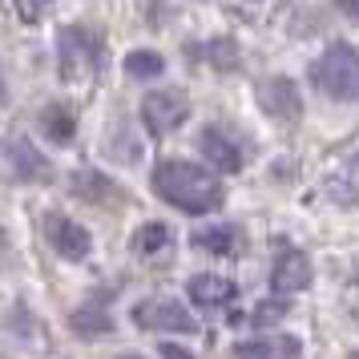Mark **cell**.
Instances as JSON below:
<instances>
[{
	"mask_svg": "<svg viewBox=\"0 0 359 359\" xmlns=\"http://www.w3.org/2000/svg\"><path fill=\"white\" fill-rule=\"evenodd\" d=\"M8 162H13V170H17V178H29V182H45L53 174V165L41 158V149L29 146L25 137H17V142L8 146Z\"/></svg>",
	"mask_w": 359,
	"mask_h": 359,
	"instance_id": "cell-12",
	"label": "cell"
},
{
	"mask_svg": "<svg viewBox=\"0 0 359 359\" xmlns=\"http://www.w3.org/2000/svg\"><path fill=\"white\" fill-rule=\"evenodd\" d=\"M198 149H202V158L210 165H218V170H226V174H238L243 170V149L230 142L226 133L218 130V126H210V130H202V142H198Z\"/></svg>",
	"mask_w": 359,
	"mask_h": 359,
	"instance_id": "cell-9",
	"label": "cell"
},
{
	"mask_svg": "<svg viewBox=\"0 0 359 359\" xmlns=\"http://www.w3.org/2000/svg\"><path fill=\"white\" fill-rule=\"evenodd\" d=\"M271 287H275L278 294L307 291L311 287V259L299 246H283V250H278L275 266H271Z\"/></svg>",
	"mask_w": 359,
	"mask_h": 359,
	"instance_id": "cell-8",
	"label": "cell"
},
{
	"mask_svg": "<svg viewBox=\"0 0 359 359\" xmlns=\"http://www.w3.org/2000/svg\"><path fill=\"white\" fill-rule=\"evenodd\" d=\"M299 351H303V343L294 335H271V339H250L234 347L238 359H299Z\"/></svg>",
	"mask_w": 359,
	"mask_h": 359,
	"instance_id": "cell-10",
	"label": "cell"
},
{
	"mask_svg": "<svg viewBox=\"0 0 359 359\" xmlns=\"http://www.w3.org/2000/svg\"><path fill=\"white\" fill-rule=\"evenodd\" d=\"M114 359H146V355H137V351H126V355H114Z\"/></svg>",
	"mask_w": 359,
	"mask_h": 359,
	"instance_id": "cell-25",
	"label": "cell"
},
{
	"mask_svg": "<svg viewBox=\"0 0 359 359\" xmlns=\"http://www.w3.org/2000/svg\"><path fill=\"white\" fill-rule=\"evenodd\" d=\"M45 234H49V246L61 255V259H69V262L89 259L93 238H89V230H85L81 222H73V218H65V214H49V218H45Z\"/></svg>",
	"mask_w": 359,
	"mask_h": 359,
	"instance_id": "cell-6",
	"label": "cell"
},
{
	"mask_svg": "<svg viewBox=\"0 0 359 359\" xmlns=\"http://www.w3.org/2000/svg\"><path fill=\"white\" fill-rule=\"evenodd\" d=\"M162 355L165 359H194L190 351H182V347H174V343H162Z\"/></svg>",
	"mask_w": 359,
	"mask_h": 359,
	"instance_id": "cell-23",
	"label": "cell"
},
{
	"mask_svg": "<svg viewBox=\"0 0 359 359\" xmlns=\"http://www.w3.org/2000/svg\"><path fill=\"white\" fill-rule=\"evenodd\" d=\"M154 194L165 198L174 210H186V214H210L222 206V182L214 178L210 170H202L194 162H182V158H165L158 162L154 170Z\"/></svg>",
	"mask_w": 359,
	"mask_h": 359,
	"instance_id": "cell-1",
	"label": "cell"
},
{
	"mask_svg": "<svg viewBox=\"0 0 359 359\" xmlns=\"http://www.w3.org/2000/svg\"><path fill=\"white\" fill-rule=\"evenodd\" d=\"M162 69H165L162 53L137 49V53H130V57H126V73H130V77H137V81H149V77H162Z\"/></svg>",
	"mask_w": 359,
	"mask_h": 359,
	"instance_id": "cell-16",
	"label": "cell"
},
{
	"mask_svg": "<svg viewBox=\"0 0 359 359\" xmlns=\"http://www.w3.org/2000/svg\"><path fill=\"white\" fill-rule=\"evenodd\" d=\"M186 291H190V299H194L198 307H226L230 299H234V283L222 275H194Z\"/></svg>",
	"mask_w": 359,
	"mask_h": 359,
	"instance_id": "cell-11",
	"label": "cell"
},
{
	"mask_svg": "<svg viewBox=\"0 0 359 359\" xmlns=\"http://www.w3.org/2000/svg\"><path fill=\"white\" fill-rule=\"evenodd\" d=\"M210 57H214V69H238V65H234V61H238V53H234L230 41H214Z\"/></svg>",
	"mask_w": 359,
	"mask_h": 359,
	"instance_id": "cell-22",
	"label": "cell"
},
{
	"mask_svg": "<svg viewBox=\"0 0 359 359\" xmlns=\"http://www.w3.org/2000/svg\"><path fill=\"white\" fill-rule=\"evenodd\" d=\"M283 315H287V299H266V303H259V307L250 311V323L271 327V323H278Z\"/></svg>",
	"mask_w": 359,
	"mask_h": 359,
	"instance_id": "cell-20",
	"label": "cell"
},
{
	"mask_svg": "<svg viewBox=\"0 0 359 359\" xmlns=\"http://www.w3.org/2000/svg\"><path fill=\"white\" fill-rule=\"evenodd\" d=\"M170 246V226L165 222H146V226L137 230V238H133V250L137 255H158Z\"/></svg>",
	"mask_w": 359,
	"mask_h": 359,
	"instance_id": "cell-17",
	"label": "cell"
},
{
	"mask_svg": "<svg viewBox=\"0 0 359 359\" xmlns=\"http://www.w3.org/2000/svg\"><path fill=\"white\" fill-rule=\"evenodd\" d=\"M41 130H45V137H53V142L69 146V142H73V133H77V121H73V114H69V109L49 105V109L41 114Z\"/></svg>",
	"mask_w": 359,
	"mask_h": 359,
	"instance_id": "cell-15",
	"label": "cell"
},
{
	"mask_svg": "<svg viewBox=\"0 0 359 359\" xmlns=\"http://www.w3.org/2000/svg\"><path fill=\"white\" fill-rule=\"evenodd\" d=\"M101 69V41L89 29L69 25L57 33V73L65 81H85V77H97Z\"/></svg>",
	"mask_w": 359,
	"mask_h": 359,
	"instance_id": "cell-3",
	"label": "cell"
},
{
	"mask_svg": "<svg viewBox=\"0 0 359 359\" xmlns=\"http://www.w3.org/2000/svg\"><path fill=\"white\" fill-rule=\"evenodd\" d=\"M133 323L146 331H178V335H194V315L174 303V299H146L133 307Z\"/></svg>",
	"mask_w": 359,
	"mask_h": 359,
	"instance_id": "cell-4",
	"label": "cell"
},
{
	"mask_svg": "<svg viewBox=\"0 0 359 359\" xmlns=\"http://www.w3.org/2000/svg\"><path fill=\"white\" fill-rule=\"evenodd\" d=\"M335 4H339V8H343L351 20H359V0H335Z\"/></svg>",
	"mask_w": 359,
	"mask_h": 359,
	"instance_id": "cell-24",
	"label": "cell"
},
{
	"mask_svg": "<svg viewBox=\"0 0 359 359\" xmlns=\"http://www.w3.org/2000/svg\"><path fill=\"white\" fill-rule=\"evenodd\" d=\"M259 105L275 121H299L303 117V97H299V85L291 77H266V81H259Z\"/></svg>",
	"mask_w": 359,
	"mask_h": 359,
	"instance_id": "cell-7",
	"label": "cell"
},
{
	"mask_svg": "<svg viewBox=\"0 0 359 359\" xmlns=\"http://www.w3.org/2000/svg\"><path fill=\"white\" fill-rule=\"evenodd\" d=\"M311 85L323 89L335 101H355L359 97V53L351 45H331V49L311 61Z\"/></svg>",
	"mask_w": 359,
	"mask_h": 359,
	"instance_id": "cell-2",
	"label": "cell"
},
{
	"mask_svg": "<svg viewBox=\"0 0 359 359\" xmlns=\"http://www.w3.org/2000/svg\"><path fill=\"white\" fill-rule=\"evenodd\" d=\"M186 117H190V101L182 97L178 89H162V93H149V97L142 101V121H146L149 133L178 130Z\"/></svg>",
	"mask_w": 359,
	"mask_h": 359,
	"instance_id": "cell-5",
	"label": "cell"
},
{
	"mask_svg": "<svg viewBox=\"0 0 359 359\" xmlns=\"http://www.w3.org/2000/svg\"><path fill=\"white\" fill-rule=\"evenodd\" d=\"M190 243H194L198 250H206V255L230 259V255L238 250V230H234V226H206V230H198Z\"/></svg>",
	"mask_w": 359,
	"mask_h": 359,
	"instance_id": "cell-14",
	"label": "cell"
},
{
	"mask_svg": "<svg viewBox=\"0 0 359 359\" xmlns=\"http://www.w3.org/2000/svg\"><path fill=\"white\" fill-rule=\"evenodd\" d=\"M73 194L85 198V202H97V206H109L121 190H117V182H109L105 174H97V170H81V174L73 178Z\"/></svg>",
	"mask_w": 359,
	"mask_h": 359,
	"instance_id": "cell-13",
	"label": "cell"
},
{
	"mask_svg": "<svg viewBox=\"0 0 359 359\" xmlns=\"http://www.w3.org/2000/svg\"><path fill=\"white\" fill-rule=\"evenodd\" d=\"M331 194L339 198V202H359V162H347L331 178Z\"/></svg>",
	"mask_w": 359,
	"mask_h": 359,
	"instance_id": "cell-19",
	"label": "cell"
},
{
	"mask_svg": "<svg viewBox=\"0 0 359 359\" xmlns=\"http://www.w3.org/2000/svg\"><path fill=\"white\" fill-rule=\"evenodd\" d=\"M73 331L77 335H109L114 331V323H109V315L105 311H93V307H81V311H73Z\"/></svg>",
	"mask_w": 359,
	"mask_h": 359,
	"instance_id": "cell-18",
	"label": "cell"
},
{
	"mask_svg": "<svg viewBox=\"0 0 359 359\" xmlns=\"http://www.w3.org/2000/svg\"><path fill=\"white\" fill-rule=\"evenodd\" d=\"M53 8H57V0H17V17L25 25H41Z\"/></svg>",
	"mask_w": 359,
	"mask_h": 359,
	"instance_id": "cell-21",
	"label": "cell"
},
{
	"mask_svg": "<svg viewBox=\"0 0 359 359\" xmlns=\"http://www.w3.org/2000/svg\"><path fill=\"white\" fill-rule=\"evenodd\" d=\"M0 101H4V73H0Z\"/></svg>",
	"mask_w": 359,
	"mask_h": 359,
	"instance_id": "cell-26",
	"label": "cell"
}]
</instances>
